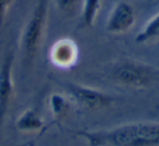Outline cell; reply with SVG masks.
<instances>
[{"instance_id": "6da1fadb", "label": "cell", "mask_w": 159, "mask_h": 146, "mask_svg": "<svg viewBox=\"0 0 159 146\" xmlns=\"http://www.w3.org/2000/svg\"><path fill=\"white\" fill-rule=\"evenodd\" d=\"M87 146H159V122L139 121L102 130H80Z\"/></svg>"}, {"instance_id": "7a4b0ae2", "label": "cell", "mask_w": 159, "mask_h": 146, "mask_svg": "<svg viewBox=\"0 0 159 146\" xmlns=\"http://www.w3.org/2000/svg\"><path fill=\"white\" fill-rule=\"evenodd\" d=\"M110 79L122 86L146 89L159 83V69L132 58H121L109 68Z\"/></svg>"}, {"instance_id": "3957f363", "label": "cell", "mask_w": 159, "mask_h": 146, "mask_svg": "<svg viewBox=\"0 0 159 146\" xmlns=\"http://www.w3.org/2000/svg\"><path fill=\"white\" fill-rule=\"evenodd\" d=\"M48 7L49 0H37L33 11L31 12L23 27L20 48L26 64L33 62L44 40L48 20Z\"/></svg>"}, {"instance_id": "277c9868", "label": "cell", "mask_w": 159, "mask_h": 146, "mask_svg": "<svg viewBox=\"0 0 159 146\" xmlns=\"http://www.w3.org/2000/svg\"><path fill=\"white\" fill-rule=\"evenodd\" d=\"M60 84L66 91L72 102L89 110L108 108L119 100L117 96L105 92L104 89H95V87L71 82V81H64Z\"/></svg>"}, {"instance_id": "5b68a950", "label": "cell", "mask_w": 159, "mask_h": 146, "mask_svg": "<svg viewBox=\"0 0 159 146\" xmlns=\"http://www.w3.org/2000/svg\"><path fill=\"white\" fill-rule=\"evenodd\" d=\"M136 21L135 9L126 1H119L110 10L106 21V31L112 35L128 33Z\"/></svg>"}, {"instance_id": "8992f818", "label": "cell", "mask_w": 159, "mask_h": 146, "mask_svg": "<svg viewBox=\"0 0 159 146\" xmlns=\"http://www.w3.org/2000/svg\"><path fill=\"white\" fill-rule=\"evenodd\" d=\"M13 52H8L0 66V126L2 125L14 94Z\"/></svg>"}, {"instance_id": "52a82bcc", "label": "cell", "mask_w": 159, "mask_h": 146, "mask_svg": "<svg viewBox=\"0 0 159 146\" xmlns=\"http://www.w3.org/2000/svg\"><path fill=\"white\" fill-rule=\"evenodd\" d=\"M79 46L70 37L59 38L49 49V60L59 69L73 68L79 60Z\"/></svg>"}, {"instance_id": "ba28073f", "label": "cell", "mask_w": 159, "mask_h": 146, "mask_svg": "<svg viewBox=\"0 0 159 146\" xmlns=\"http://www.w3.org/2000/svg\"><path fill=\"white\" fill-rule=\"evenodd\" d=\"M45 121L36 109L29 108L24 110L16 121V128L20 132L35 133L45 129Z\"/></svg>"}, {"instance_id": "9c48e42d", "label": "cell", "mask_w": 159, "mask_h": 146, "mask_svg": "<svg viewBox=\"0 0 159 146\" xmlns=\"http://www.w3.org/2000/svg\"><path fill=\"white\" fill-rule=\"evenodd\" d=\"M72 99L61 93H53L49 97V109L56 123H60L68 117L72 109Z\"/></svg>"}, {"instance_id": "30bf717a", "label": "cell", "mask_w": 159, "mask_h": 146, "mask_svg": "<svg viewBox=\"0 0 159 146\" xmlns=\"http://www.w3.org/2000/svg\"><path fill=\"white\" fill-rule=\"evenodd\" d=\"M159 39V12L149 18L135 36L137 44H147Z\"/></svg>"}, {"instance_id": "8fae6325", "label": "cell", "mask_w": 159, "mask_h": 146, "mask_svg": "<svg viewBox=\"0 0 159 146\" xmlns=\"http://www.w3.org/2000/svg\"><path fill=\"white\" fill-rule=\"evenodd\" d=\"M102 0H83L81 6V18L84 27H92L95 24Z\"/></svg>"}, {"instance_id": "7c38bea8", "label": "cell", "mask_w": 159, "mask_h": 146, "mask_svg": "<svg viewBox=\"0 0 159 146\" xmlns=\"http://www.w3.org/2000/svg\"><path fill=\"white\" fill-rule=\"evenodd\" d=\"M56 5L60 12L66 16H75L80 6V0H56Z\"/></svg>"}, {"instance_id": "4fadbf2b", "label": "cell", "mask_w": 159, "mask_h": 146, "mask_svg": "<svg viewBox=\"0 0 159 146\" xmlns=\"http://www.w3.org/2000/svg\"><path fill=\"white\" fill-rule=\"evenodd\" d=\"M12 1L13 0H0V26L5 23L8 11L12 5Z\"/></svg>"}]
</instances>
